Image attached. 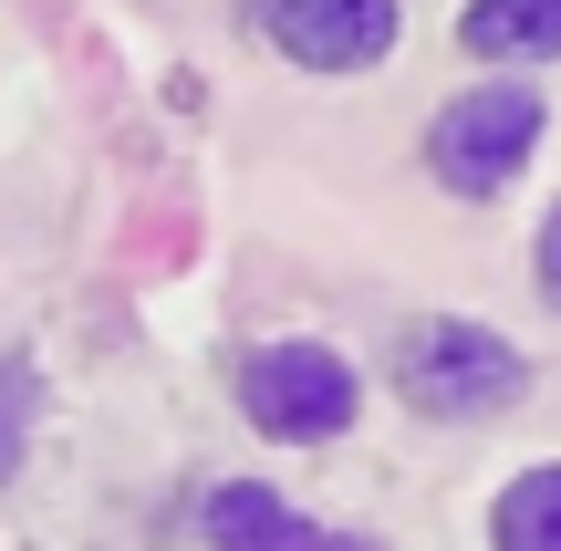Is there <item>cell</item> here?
<instances>
[{
    "label": "cell",
    "mask_w": 561,
    "mask_h": 551,
    "mask_svg": "<svg viewBox=\"0 0 561 551\" xmlns=\"http://www.w3.org/2000/svg\"><path fill=\"white\" fill-rule=\"evenodd\" d=\"M32 406H42V375L21 365V354H0V479H11L21 448H32Z\"/></svg>",
    "instance_id": "cell-8"
},
{
    "label": "cell",
    "mask_w": 561,
    "mask_h": 551,
    "mask_svg": "<svg viewBox=\"0 0 561 551\" xmlns=\"http://www.w3.org/2000/svg\"><path fill=\"white\" fill-rule=\"evenodd\" d=\"M240 406H250L261 437H280V448H322V437L354 427L364 386H354V365H343L333 344H261L250 375H240Z\"/></svg>",
    "instance_id": "cell-3"
},
{
    "label": "cell",
    "mask_w": 561,
    "mask_h": 551,
    "mask_svg": "<svg viewBox=\"0 0 561 551\" xmlns=\"http://www.w3.org/2000/svg\"><path fill=\"white\" fill-rule=\"evenodd\" d=\"M489 551H561V458L551 469H520L489 510Z\"/></svg>",
    "instance_id": "cell-7"
},
{
    "label": "cell",
    "mask_w": 561,
    "mask_h": 551,
    "mask_svg": "<svg viewBox=\"0 0 561 551\" xmlns=\"http://www.w3.org/2000/svg\"><path fill=\"white\" fill-rule=\"evenodd\" d=\"M458 42L479 62H551L561 53V0H468Z\"/></svg>",
    "instance_id": "cell-6"
},
{
    "label": "cell",
    "mask_w": 561,
    "mask_h": 551,
    "mask_svg": "<svg viewBox=\"0 0 561 551\" xmlns=\"http://www.w3.org/2000/svg\"><path fill=\"white\" fill-rule=\"evenodd\" d=\"M541 115H551V104H541L530 73L468 83V94L426 125V167H437V187H458V198H500V187L530 167V146H541Z\"/></svg>",
    "instance_id": "cell-1"
},
{
    "label": "cell",
    "mask_w": 561,
    "mask_h": 551,
    "mask_svg": "<svg viewBox=\"0 0 561 551\" xmlns=\"http://www.w3.org/2000/svg\"><path fill=\"white\" fill-rule=\"evenodd\" d=\"M291 551H375V541H354V531H312V520H301V541Z\"/></svg>",
    "instance_id": "cell-10"
},
{
    "label": "cell",
    "mask_w": 561,
    "mask_h": 551,
    "mask_svg": "<svg viewBox=\"0 0 561 551\" xmlns=\"http://www.w3.org/2000/svg\"><path fill=\"white\" fill-rule=\"evenodd\" d=\"M520 344L489 323H468V312H437V323H405L396 344V395L426 416H500L510 395H520Z\"/></svg>",
    "instance_id": "cell-2"
},
{
    "label": "cell",
    "mask_w": 561,
    "mask_h": 551,
    "mask_svg": "<svg viewBox=\"0 0 561 551\" xmlns=\"http://www.w3.org/2000/svg\"><path fill=\"white\" fill-rule=\"evenodd\" d=\"M541 291H551V302H561V208H551V219H541Z\"/></svg>",
    "instance_id": "cell-9"
},
{
    "label": "cell",
    "mask_w": 561,
    "mask_h": 551,
    "mask_svg": "<svg viewBox=\"0 0 561 551\" xmlns=\"http://www.w3.org/2000/svg\"><path fill=\"white\" fill-rule=\"evenodd\" d=\"M250 32L301 73H375L396 53V0H250Z\"/></svg>",
    "instance_id": "cell-4"
},
{
    "label": "cell",
    "mask_w": 561,
    "mask_h": 551,
    "mask_svg": "<svg viewBox=\"0 0 561 551\" xmlns=\"http://www.w3.org/2000/svg\"><path fill=\"white\" fill-rule=\"evenodd\" d=\"M198 531H208V551H291L301 520H291L280 490H261V479H219L208 510H198Z\"/></svg>",
    "instance_id": "cell-5"
}]
</instances>
